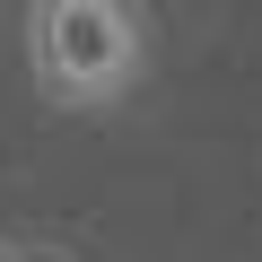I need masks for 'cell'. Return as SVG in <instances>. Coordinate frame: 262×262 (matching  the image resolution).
Wrapping results in <instances>:
<instances>
[{"label":"cell","instance_id":"obj_1","mask_svg":"<svg viewBox=\"0 0 262 262\" xmlns=\"http://www.w3.org/2000/svg\"><path fill=\"white\" fill-rule=\"evenodd\" d=\"M27 79L61 114H114L149 79L140 0H27Z\"/></svg>","mask_w":262,"mask_h":262},{"label":"cell","instance_id":"obj_2","mask_svg":"<svg viewBox=\"0 0 262 262\" xmlns=\"http://www.w3.org/2000/svg\"><path fill=\"white\" fill-rule=\"evenodd\" d=\"M0 262H61V253H44V245H0Z\"/></svg>","mask_w":262,"mask_h":262}]
</instances>
